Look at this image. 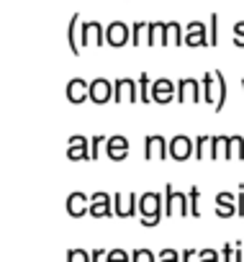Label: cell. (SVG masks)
I'll return each mask as SVG.
<instances>
[{
	"mask_svg": "<svg viewBox=\"0 0 244 262\" xmlns=\"http://www.w3.org/2000/svg\"><path fill=\"white\" fill-rule=\"evenodd\" d=\"M165 201L160 193H142L139 195V216H142V226H157L165 216L162 211Z\"/></svg>",
	"mask_w": 244,
	"mask_h": 262,
	"instance_id": "6da1fadb",
	"label": "cell"
},
{
	"mask_svg": "<svg viewBox=\"0 0 244 262\" xmlns=\"http://www.w3.org/2000/svg\"><path fill=\"white\" fill-rule=\"evenodd\" d=\"M226 93H229V90H226V80H224L221 72H211V75L203 77V100H206V103H213L216 111L224 108Z\"/></svg>",
	"mask_w": 244,
	"mask_h": 262,
	"instance_id": "7a4b0ae2",
	"label": "cell"
},
{
	"mask_svg": "<svg viewBox=\"0 0 244 262\" xmlns=\"http://www.w3.org/2000/svg\"><path fill=\"white\" fill-rule=\"evenodd\" d=\"M137 80H131V77H118L116 80V85H113V100L116 103H137Z\"/></svg>",
	"mask_w": 244,
	"mask_h": 262,
	"instance_id": "3957f363",
	"label": "cell"
},
{
	"mask_svg": "<svg viewBox=\"0 0 244 262\" xmlns=\"http://www.w3.org/2000/svg\"><path fill=\"white\" fill-rule=\"evenodd\" d=\"M201 90H203V82H198L195 77H183V80H178V100H180V103H188V100L198 103V100H203V98H201Z\"/></svg>",
	"mask_w": 244,
	"mask_h": 262,
	"instance_id": "277c9868",
	"label": "cell"
},
{
	"mask_svg": "<svg viewBox=\"0 0 244 262\" xmlns=\"http://www.w3.org/2000/svg\"><path fill=\"white\" fill-rule=\"evenodd\" d=\"M167 149H170V157L172 160H178V162H185L190 155H195V142L190 139V137H175V139H170V144H167Z\"/></svg>",
	"mask_w": 244,
	"mask_h": 262,
	"instance_id": "5b68a950",
	"label": "cell"
},
{
	"mask_svg": "<svg viewBox=\"0 0 244 262\" xmlns=\"http://www.w3.org/2000/svg\"><path fill=\"white\" fill-rule=\"evenodd\" d=\"M129 41H131V31H129V26H126V24L113 21V24L105 29V44H110V47L121 49V47L129 44Z\"/></svg>",
	"mask_w": 244,
	"mask_h": 262,
	"instance_id": "8992f818",
	"label": "cell"
},
{
	"mask_svg": "<svg viewBox=\"0 0 244 262\" xmlns=\"http://www.w3.org/2000/svg\"><path fill=\"white\" fill-rule=\"evenodd\" d=\"M131 44L134 47H139V44H157V24H147V21L134 24V29H131Z\"/></svg>",
	"mask_w": 244,
	"mask_h": 262,
	"instance_id": "52a82bcc",
	"label": "cell"
},
{
	"mask_svg": "<svg viewBox=\"0 0 244 262\" xmlns=\"http://www.w3.org/2000/svg\"><path fill=\"white\" fill-rule=\"evenodd\" d=\"M185 44L188 47H211V36L208 29L201 21H190L185 29Z\"/></svg>",
	"mask_w": 244,
	"mask_h": 262,
	"instance_id": "ba28073f",
	"label": "cell"
},
{
	"mask_svg": "<svg viewBox=\"0 0 244 262\" xmlns=\"http://www.w3.org/2000/svg\"><path fill=\"white\" fill-rule=\"evenodd\" d=\"M90 100L95 105H103V103L113 100V82L105 80V77H95L90 82Z\"/></svg>",
	"mask_w": 244,
	"mask_h": 262,
	"instance_id": "9c48e42d",
	"label": "cell"
},
{
	"mask_svg": "<svg viewBox=\"0 0 244 262\" xmlns=\"http://www.w3.org/2000/svg\"><path fill=\"white\" fill-rule=\"evenodd\" d=\"M80 44H105V29L98 24V21H90V24H82L80 26Z\"/></svg>",
	"mask_w": 244,
	"mask_h": 262,
	"instance_id": "30bf717a",
	"label": "cell"
},
{
	"mask_svg": "<svg viewBox=\"0 0 244 262\" xmlns=\"http://www.w3.org/2000/svg\"><path fill=\"white\" fill-rule=\"evenodd\" d=\"M172 98H175V82H172V80L160 77V80L152 82V103L165 105V103H170Z\"/></svg>",
	"mask_w": 244,
	"mask_h": 262,
	"instance_id": "8fae6325",
	"label": "cell"
},
{
	"mask_svg": "<svg viewBox=\"0 0 244 262\" xmlns=\"http://www.w3.org/2000/svg\"><path fill=\"white\" fill-rule=\"evenodd\" d=\"M93 219H100V216H110L113 213V198L108 193H93L90 195V211H87Z\"/></svg>",
	"mask_w": 244,
	"mask_h": 262,
	"instance_id": "7c38bea8",
	"label": "cell"
},
{
	"mask_svg": "<svg viewBox=\"0 0 244 262\" xmlns=\"http://www.w3.org/2000/svg\"><path fill=\"white\" fill-rule=\"evenodd\" d=\"M113 211H116V216H121V219H131V216L139 211V198H137V195H121V193H116V198H113Z\"/></svg>",
	"mask_w": 244,
	"mask_h": 262,
	"instance_id": "4fadbf2b",
	"label": "cell"
},
{
	"mask_svg": "<svg viewBox=\"0 0 244 262\" xmlns=\"http://www.w3.org/2000/svg\"><path fill=\"white\" fill-rule=\"evenodd\" d=\"M67 160H72V162L90 160V144H87L85 137H70L67 139Z\"/></svg>",
	"mask_w": 244,
	"mask_h": 262,
	"instance_id": "5bb4252c",
	"label": "cell"
},
{
	"mask_svg": "<svg viewBox=\"0 0 244 262\" xmlns=\"http://www.w3.org/2000/svg\"><path fill=\"white\" fill-rule=\"evenodd\" d=\"M105 155L113 162L126 160V155H129V139L126 137H110V139H105Z\"/></svg>",
	"mask_w": 244,
	"mask_h": 262,
	"instance_id": "9a60e30c",
	"label": "cell"
},
{
	"mask_svg": "<svg viewBox=\"0 0 244 262\" xmlns=\"http://www.w3.org/2000/svg\"><path fill=\"white\" fill-rule=\"evenodd\" d=\"M67 100L70 103H82V100H90V82H85V80H80V77H75V80H70L67 82Z\"/></svg>",
	"mask_w": 244,
	"mask_h": 262,
	"instance_id": "2e32d148",
	"label": "cell"
},
{
	"mask_svg": "<svg viewBox=\"0 0 244 262\" xmlns=\"http://www.w3.org/2000/svg\"><path fill=\"white\" fill-rule=\"evenodd\" d=\"M90 211V198L85 195V193H70L67 195V213L70 216H75V219H80V216H85Z\"/></svg>",
	"mask_w": 244,
	"mask_h": 262,
	"instance_id": "e0dca14e",
	"label": "cell"
},
{
	"mask_svg": "<svg viewBox=\"0 0 244 262\" xmlns=\"http://www.w3.org/2000/svg\"><path fill=\"white\" fill-rule=\"evenodd\" d=\"M167 155H170V149H167L162 137H147V142H144V157L147 160H165Z\"/></svg>",
	"mask_w": 244,
	"mask_h": 262,
	"instance_id": "ac0fdd59",
	"label": "cell"
},
{
	"mask_svg": "<svg viewBox=\"0 0 244 262\" xmlns=\"http://www.w3.org/2000/svg\"><path fill=\"white\" fill-rule=\"evenodd\" d=\"M234 213H239L236 211V198L231 193H218L216 195V216L218 219H231Z\"/></svg>",
	"mask_w": 244,
	"mask_h": 262,
	"instance_id": "d6986e66",
	"label": "cell"
},
{
	"mask_svg": "<svg viewBox=\"0 0 244 262\" xmlns=\"http://www.w3.org/2000/svg\"><path fill=\"white\" fill-rule=\"evenodd\" d=\"M167 44H175V47L185 44V31H183V26H180L178 21L165 24V39H162V47H167Z\"/></svg>",
	"mask_w": 244,
	"mask_h": 262,
	"instance_id": "ffe728a7",
	"label": "cell"
},
{
	"mask_svg": "<svg viewBox=\"0 0 244 262\" xmlns=\"http://www.w3.org/2000/svg\"><path fill=\"white\" fill-rule=\"evenodd\" d=\"M77 26H80V16L75 13L70 18V26H67V41H70V49L75 52V57L80 54V34H77Z\"/></svg>",
	"mask_w": 244,
	"mask_h": 262,
	"instance_id": "44dd1931",
	"label": "cell"
},
{
	"mask_svg": "<svg viewBox=\"0 0 244 262\" xmlns=\"http://www.w3.org/2000/svg\"><path fill=\"white\" fill-rule=\"evenodd\" d=\"M195 157L198 160H213V137H198V142H195Z\"/></svg>",
	"mask_w": 244,
	"mask_h": 262,
	"instance_id": "7402d4cb",
	"label": "cell"
},
{
	"mask_svg": "<svg viewBox=\"0 0 244 262\" xmlns=\"http://www.w3.org/2000/svg\"><path fill=\"white\" fill-rule=\"evenodd\" d=\"M137 82H139V100L152 103V80H149V75H139Z\"/></svg>",
	"mask_w": 244,
	"mask_h": 262,
	"instance_id": "603a6c76",
	"label": "cell"
},
{
	"mask_svg": "<svg viewBox=\"0 0 244 262\" xmlns=\"http://www.w3.org/2000/svg\"><path fill=\"white\" fill-rule=\"evenodd\" d=\"M213 160H229V137H213Z\"/></svg>",
	"mask_w": 244,
	"mask_h": 262,
	"instance_id": "cb8c5ba5",
	"label": "cell"
},
{
	"mask_svg": "<svg viewBox=\"0 0 244 262\" xmlns=\"http://www.w3.org/2000/svg\"><path fill=\"white\" fill-rule=\"evenodd\" d=\"M229 160H244V139L229 137Z\"/></svg>",
	"mask_w": 244,
	"mask_h": 262,
	"instance_id": "d4e9b609",
	"label": "cell"
},
{
	"mask_svg": "<svg viewBox=\"0 0 244 262\" xmlns=\"http://www.w3.org/2000/svg\"><path fill=\"white\" fill-rule=\"evenodd\" d=\"M165 216H175V188H165Z\"/></svg>",
	"mask_w": 244,
	"mask_h": 262,
	"instance_id": "484cf974",
	"label": "cell"
},
{
	"mask_svg": "<svg viewBox=\"0 0 244 262\" xmlns=\"http://www.w3.org/2000/svg\"><path fill=\"white\" fill-rule=\"evenodd\" d=\"M190 198L188 195H183V193H175V213H180V216H188L190 213Z\"/></svg>",
	"mask_w": 244,
	"mask_h": 262,
	"instance_id": "4316f807",
	"label": "cell"
},
{
	"mask_svg": "<svg viewBox=\"0 0 244 262\" xmlns=\"http://www.w3.org/2000/svg\"><path fill=\"white\" fill-rule=\"evenodd\" d=\"M239 244H241V242H231L229 247H224V252H221V257H224V259H231V262H236V259H241V252H239Z\"/></svg>",
	"mask_w": 244,
	"mask_h": 262,
	"instance_id": "83f0119b",
	"label": "cell"
},
{
	"mask_svg": "<svg viewBox=\"0 0 244 262\" xmlns=\"http://www.w3.org/2000/svg\"><path fill=\"white\" fill-rule=\"evenodd\" d=\"M208 36H211V47H216L218 44V16L216 13H211L208 18Z\"/></svg>",
	"mask_w": 244,
	"mask_h": 262,
	"instance_id": "f1b7e54d",
	"label": "cell"
},
{
	"mask_svg": "<svg viewBox=\"0 0 244 262\" xmlns=\"http://www.w3.org/2000/svg\"><path fill=\"white\" fill-rule=\"evenodd\" d=\"M234 47L244 49V21L234 24Z\"/></svg>",
	"mask_w": 244,
	"mask_h": 262,
	"instance_id": "f546056e",
	"label": "cell"
},
{
	"mask_svg": "<svg viewBox=\"0 0 244 262\" xmlns=\"http://www.w3.org/2000/svg\"><path fill=\"white\" fill-rule=\"evenodd\" d=\"M198 195H201V193H198V188L193 185L190 193H188V198H190V216H201V211H198Z\"/></svg>",
	"mask_w": 244,
	"mask_h": 262,
	"instance_id": "4dcf8cb0",
	"label": "cell"
},
{
	"mask_svg": "<svg viewBox=\"0 0 244 262\" xmlns=\"http://www.w3.org/2000/svg\"><path fill=\"white\" fill-rule=\"evenodd\" d=\"M103 142H105V137H93L90 139V160H98V152H100Z\"/></svg>",
	"mask_w": 244,
	"mask_h": 262,
	"instance_id": "1f68e13d",
	"label": "cell"
},
{
	"mask_svg": "<svg viewBox=\"0 0 244 262\" xmlns=\"http://www.w3.org/2000/svg\"><path fill=\"white\" fill-rule=\"evenodd\" d=\"M67 259H70V262H87L90 254H85V252H80V249H72V252H67Z\"/></svg>",
	"mask_w": 244,
	"mask_h": 262,
	"instance_id": "d6a6232c",
	"label": "cell"
},
{
	"mask_svg": "<svg viewBox=\"0 0 244 262\" xmlns=\"http://www.w3.org/2000/svg\"><path fill=\"white\" fill-rule=\"evenodd\" d=\"M131 257H134V259H144V262H152V259H154V254H152V252H147V249H137Z\"/></svg>",
	"mask_w": 244,
	"mask_h": 262,
	"instance_id": "836d02e7",
	"label": "cell"
},
{
	"mask_svg": "<svg viewBox=\"0 0 244 262\" xmlns=\"http://www.w3.org/2000/svg\"><path fill=\"white\" fill-rule=\"evenodd\" d=\"M105 259H110V262H113V259H121V262H124V259H129V254H126V252H121V249H113V252L105 254Z\"/></svg>",
	"mask_w": 244,
	"mask_h": 262,
	"instance_id": "e575fe53",
	"label": "cell"
},
{
	"mask_svg": "<svg viewBox=\"0 0 244 262\" xmlns=\"http://www.w3.org/2000/svg\"><path fill=\"white\" fill-rule=\"evenodd\" d=\"M198 257H201V259H218V252H213V249H203Z\"/></svg>",
	"mask_w": 244,
	"mask_h": 262,
	"instance_id": "d590c367",
	"label": "cell"
},
{
	"mask_svg": "<svg viewBox=\"0 0 244 262\" xmlns=\"http://www.w3.org/2000/svg\"><path fill=\"white\" fill-rule=\"evenodd\" d=\"M160 259H178V252L175 249H165V252H160Z\"/></svg>",
	"mask_w": 244,
	"mask_h": 262,
	"instance_id": "8d00e7d4",
	"label": "cell"
},
{
	"mask_svg": "<svg viewBox=\"0 0 244 262\" xmlns=\"http://www.w3.org/2000/svg\"><path fill=\"white\" fill-rule=\"evenodd\" d=\"M180 257H183V259H193V257H195V252H193V249H188V252H183Z\"/></svg>",
	"mask_w": 244,
	"mask_h": 262,
	"instance_id": "74e56055",
	"label": "cell"
},
{
	"mask_svg": "<svg viewBox=\"0 0 244 262\" xmlns=\"http://www.w3.org/2000/svg\"><path fill=\"white\" fill-rule=\"evenodd\" d=\"M241 88H244V80H241Z\"/></svg>",
	"mask_w": 244,
	"mask_h": 262,
	"instance_id": "f35d334b",
	"label": "cell"
}]
</instances>
